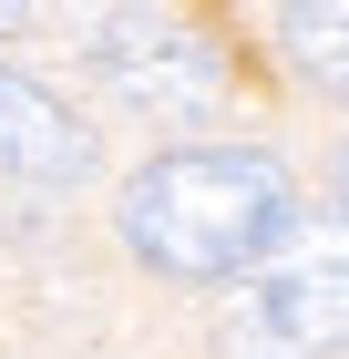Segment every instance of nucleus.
Segmentation results:
<instances>
[{
    "mask_svg": "<svg viewBox=\"0 0 349 359\" xmlns=\"http://www.w3.org/2000/svg\"><path fill=\"white\" fill-rule=\"evenodd\" d=\"M82 62H93V83L124 93L134 113H206L226 93V52L195 21H175V11H103L93 41H82Z\"/></svg>",
    "mask_w": 349,
    "mask_h": 359,
    "instance_id": "7ed1b4c3",
    "label": "nucleus"
},
{
    "mask_svg": "<svg viewBox=\"0 0 349 359\" xmlns=\"http://www.w3.org/2000/svg\"><path fill=\"white\" fill-rule=\"evenodd\" d=\"M277 52H288L308 83L349 93V0H298V11H277Z\"/></svg>",
    "mask_w": 349,
    "mask_h": 359,
    "instance_id": "39448f33",
    "label": "nucleus"
},
{
    "mask_svg": "<svg viewBox=\"0 0 349 359\" xmlns=\"http://www.w3.org/2000/svg\"><path fill=\"white\" fill-rule=\"evenodd\" d=\"M0 31H21V11H0Z\"/></svg>",
    "mask_w": 349,
    "mask_h": 359,
    "instance_id": "0eeeda50",
    "label": "nucleus"
},
{
    "mask_svg": "<svg viewBox=\"0 0 349 359\" xmlns=\"http://www.w3.org/2000/svg\"><path fill=\"white\" fill-rule=\"evenodd\" d=\"M339 205H349V144H339ZM339 226H349V216H339Z\"/></svg>",
    "mask_w": 349,
    "mask_h": 359,
    "instance_id": "423d86ee",
    "label": "nucleus"
},
{
    "mask_svg": "<svg viewBox=\"0 0 349 359\" xmlns=\"http://www.w3.org/2000/svg\"><path fill=\"white\" fill-rule=\"evenodd\" d=\"M0 165L31 175V185H82L93 175V123L72 103H52L31 72H11V62H0Z\"/></svg>",
    "mask_w": 349,
    "mask_h": 359,
    "instance_id": "20e7f679",
    "label": "nucleus"
},
{
    "mask_svg": "<svg viewBox=\"0 0 349 359\" xmlns=\"http://www.w3.org/2000/svg\"><path fill=\"white\" fill-rule=\"evenodd\" d=\"M246 349H268V359L349 349V226H308L298 216V236L246 287Z\"/></svg>",
    "mask_w": 349,
    "mask_h": 359,
    "instance_id": "f03ea898",
    "label": "nucleus"
},
{
    "mask_svg": "<svg viewBox=\"0 0 349 359\" xmlns=\"http://www.w3.org/2000/svg\"><path fill=\"white\" fill-rule=\"evenodd\" d=\"M288 236H298V185L257 144H185L124 185V247L175 287L257 277Z\"/></svg>",
    "mask_w": 349,
    "mask_h": 359,
    "instance_id": "f257e3e1",
    "label": "nucleus"
}]
</instances>
